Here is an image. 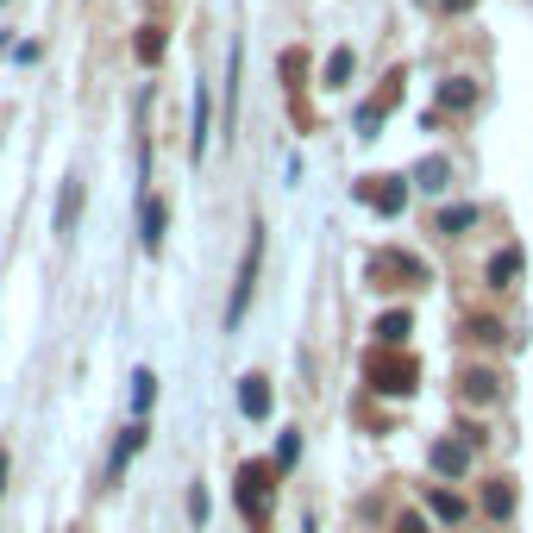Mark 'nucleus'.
Listing matches in <instances>:
<instances>
[{"label":"nucleus","instance_id":"obj_1","mask_svg":"<svg viewBox=\"0 0 533 533\" xmlns=\"http://www.w3.org/2000/svg\"><path fill=\"white\" fill-rule=\"evenodd\" d=\"M364 377L377 396H414V383H421V364L414 358H396V345H383V352L364 358Z\"/></svg>","mask_w":533,"mask_h":533},{"label":"nucleus","instance_id":"obj_2","mask_svg":"<svg viewBox=\"0 0 533 533\" xmlns=\"http://www.w3.org/2000/svg\"><path fill=\"white\" fill-rule=\"evenodd\" d=\"M270 502H276V465H264V458L239 465V508L264 521V515H270Z\"/></svg>","mask_w":533,"mask_h":533},{"label":"nucleus","instance_id":"obj_3","mask_svg":"<svg viewBox=\"0 0 533 533\" xmlns=\"http://www.w3.org/2000/svg\"><path fill=\"white\" fill-rule=\"evenodd\" d=\"M352 195L370 207V214H402V207H408V182L402 176H364V182H352Z\"/></svg>","mask_w":533,"mask_h":533},{"label":"nucleus","instance_id":"obj_4","mask_svg":"<svg viewBox=\"0 0 533 533\" xmlns=\"http://www.w3.org/2000/svg\"><path fill=\"white\" fill-rule=\"evenodd\" d=\"M258 258H264V233L251 226V245H245V264H239V289L226 301V327H239L245 308H251V289H258Z\"/></svg>","mask_w":533,"mask_h":533},{"label":"nucleus","instance_id":"obj_5","mask_svg":"<svg viewBox=\"0 0 533 533\" xmlns=\"http://www.w3.org/2000/svg\"><path fill=\"white\" fill-rule=\"evenodd\" d=\"M402 82H408L402 69H389V76H383V88H377V95H370V101L358 107V132H364V138H377V126H383V113H389V107L402 101Z\"/></svg>","mask_w":533,"mask_h":533},{"label":"nucleus","instance_id":"obj_6","mask_svg":"<svg viewBox=\"0 0 533 533\" xmlns=\"http://www.w3.org/2000/svg\"><path fill=\"white\" fill-rule=\"evenodd\" d=\"M402 276H408V283H421V258H402V251H377V258H370V283H377V289H396L402 283Z\"/></svg>","mask_w":533,"mask_h":533},{"label":"nucleus","instance_id":"obj_7","mask_svg":"<svg viewBox=\"0 0 533 533\" xmlns=\"http://www.w3.org/2000/svg\"><path fill=\"white\" fill-rule=\"evenodd\" d=\"M471 446H477V433H465V439H439L427 458H433L439 477H465V471H471Z\"/></svg>","mask_w":533,"mask_h":533},{"label":"nucleus","instance_id":"obj_8","mask_svg":"<svg viewBox=\"0 0 533 533\" xmlns=\"http://www.w3.org/2000/svg\"><path fill=\"white\" fill-rule=\"evenodd\" d=\"M458 396H465L471 408H490V402L502 396V377H496V370H471V377H465V389H458Z\"/></svg>","mask_w":533,"mask_h":533},{"label":"nucleus","instance_id":"obj_9","mask_svg":"<svg viewBox=\"0 0 533 533\" xmlns=\"http://www.w3.org/2000/svg\"><path fill=\"white\" fill-rule=\"evenodd\" d=\"M164 201H145V214H138V239H145V251L157 258V251H164Z\"/></svg>","mask_w":533,"mask_h":533},{"label":"nucleus","instance_id":"obj_10","mask_svg":"<svg viewBox=\"0 0 533 533\" xmlns=\"http://www.w3.org/2000/svg\"><path fill=\"white\" fill-rule=\"evenodd\" d=\"M239 408L251 414V421H264V414H270V383L264 377H245L239 383Z\"/></svg>","mask_w":533,"mask_h":533},{"label":"nucleus","instance_id":"obj_11","mask_svg":"<svg viewBox=\"0 0 533 533\" xmlns=\"http://www.w3.org/2000/svg\"><path fill=\"white\" fill-rule=\"evenodd\" d=\"M76 214H82V176H69L57 201V233H76Z\"/></svg>","mask_w":533,"mask_h":533},{"label":"nucleus","instance_id":"obj_12","mask_svg":"<svg viewBox=\"0 0 533 533\" xmlns=\"http://www.w3.org/2000/svg\"><path fill=\"white\" fill-rule=\"evenodd\" d=\"M446 176H452V164H446V157H421V164H414V189L439 195V189H446Z\"/></svg>","mask_w":533,"mask_h":533},{"label":"nucleus","instance_id":"obj_13","mask_svg":"<svg viewBox=\"0 0 533 533\" xmlns=\"http://www.w3.org/2000/svg\"><path fill=\"white\" fill-rule=\"evenodd\" d=\"M138 446H145V421H132V427L120 433V446H113V465H107V477H120V471L132 465V452H138Z\"/></svg>","mask_w":533,"mask_h":533},{"label":"nucleus","instance_id":"obj_14","mask_svg":"<svg viewBox=\"0 0 533 533\" xmlns=\"http://www.w3.org/2000/svg\"><path fill=\"white\" fill-rule=\"evenodd\" d=\"M207 126H214V101H207V88H195V138H189L195 157L207 151Z\"/></svg>","mask_w":533,"mask_h":533},{"label":"nucleus","instance_id":"obj_15","mask_svg":"<svg viewBox=\"0 0 533 533\" xmlns=\"http://www.w3.org/2000/svg\"><path fill=\"white\" fill-rule=\"evenodd\" d=\"M521 276V251H496L490 258V289H508Z\"/></svg>","mask_w":533,"mask_h":533},{"label":"nucleus","instance_id":"obj_16","mask_svg":"<svg viewBox=\"0 0 533 533\" xmlns=\"http://www.w3.org/2000/svg\"><path fill=\"white\" fill-rule=\"evenodd\" d=\"M408 333H414V320H408V308H402V314H383V320H377V345H402Z\"/></svg>","mask_w":533,"mask_h":533},{"label":"nucleus","instance_id":"obj_17","mask_svg":"<svg viewBox=\"0 0 533 533\" xmlns=\"http://www.w3.org/2000/svg\"><path fill=\"white\" fill-rule=\"evenodd\" d=\"M151 402H157V377H151V370H138V377H132V414H138V421H145Z\"/></svg>","mask_w":533,"mask_h":533},{"label":"nucleus","instance_id":"obj_18","mask_svg":"<svg viewBox=\"0 0 533 533\" xmlns=\"http://www.w3.org/2000/svg\"><path fill=\"white\" fill-rule=\"evenodd\" d=\"M427 508H433L439 521H465V502H458L452 490H427Z\"/></svg>","mask_w":533,"mask_h":533},{"label":"nucleus","instance_id":"obj_19","mask_svg":"<svg viewBox=\"0 0 533 533\" xmlns=\"http://www.w3.org/2000/svg\"><path fill=\"white\" fill-rule=\"evenodd\" d=\"M345 82H352V44H339L327 57V88H345Z\"/></svg>","mask_w":533,"mask_h":533},{"label":"nucleus","instance_id":"obj_20","mask_svg":"<svg viewBox=\"0 0 533 533\" xmlns=\"http://www.w3.org/2000/svg\"><path fill=\"white\" fill-rule=\"evenodd\" d=\"M465 226H477V207H446V214H439V233L446 239H458Z\"/></svg>","mask_w":533,"mask_h":533},{"label":"nucleus","instance_id":"obj_21","mask_svg":"<svg viewBox=\"0 0 533 533\" xmlns=\"http://www.w3.org/2000/svg\"><path fill=\"white\" fill-rule=\"evenodd\" d=\"M471 101H477V88H471L465 76H452L446 88H439V107H471Z\"/></svg>","mask_w":533,"mask_h":533},{"label":"nucleus","instance_id":"obj_22","mask_svg":"<svg viewBox=\"0 0 533 533\" xmlns=\"http://www.w3.org/2000/svg\"><path fill=\"white\" fill-rule=\"evenodd\" d=\"M132 51H138V63H157V57H164V32H157V26H145Z\"/></svg>","mask_w":533,"mask_h":533},{"label":"nucleus","instance_id":"obj_23","mask_svg":"<svg viewBox=\"0 0 533 533\" xmlns=\"http://www.w3.org/2000/svg\"><path fill=\"white\" fill-rule=\"evenodd\" d=\"M483 508H490V515H508V508H515V490H508V483H490V490H483Z\"/></svg>","mask_w":533,"mask_h":533},{"label":"nucleus","instance_id":"obj_24","mask_svg":"<svg viewBox=\"0 0 533 533\" xmlns=\"http://www.w3.org/2000/svg\"><path fill=\"white\" fill-rule=\"evenodd\" d=\"M295 452H301V433H283V446H276L270 465H276V471H289V465H295Z\"/></svg>","mask_w":533,"mask_h":533},{"label":"nucleus","instance_id":"obj_25","mask_svg":"<svg viewBox=\"0 0 533 533\" xmlns=\"http://www.w3.org/2000/svg\"><path fill=\"white\" fill-rule=\"evenodd\" d=\"M471 339L477 345H502V327H496V320H471Z\"/></svg>","mask_w":533,"mask_h":533},{"label":"nucleus","instance_id":"obj_26","mask_svg":"<svg viewBox=\"0 0 533 533\" xmlns=\"http://www.w3.org/2000/svg\"><path fill=\"white\" fill-rule=\"evenodd\" d=\"M396 533H427V521L414 515V508H402V515H396Z\"/></svg>","mask_w":533,"mask_h":533},{"label":"nucleus","instance_id":"obj_27","mask_svg":"<svg viewBox=\"0 0 533 533\" xmlns=\"http://www.w3.org/2000/svg\"><path fill=\"white\" fill-rule=\"evenodd\" d=\"M189 521H195V527H207V490H195V496H189Z\"/></svg>","mask_w":533,"mask_h":533},{"label":"nucleus","instance_id":"obj_28","mask_svg":"<svg viewBox=\"0 0 533 533\" xmlns=\"http://www.w3.org/2000/svg\"><path fill=\"white\" fill-rule=\"evenodd\" d=\"M439 7H446V13H471L477 0H439Z\"/></svg>","mask_w":533,"mask_h":533}]
</instances>
